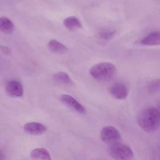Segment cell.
Returning <instances> with one entry per match:
<instances>
[{"label": "cell", "mask_w": 160, "mask_h": 160, "mask_svg": "<svg viewBox=\"0 0 160 160\" xmlns=\"http://www.w3.org/2000/svg\"><path fill=\"white\" fill-rule=\"evenodd\" d=\"M138 121L143 131L149 133L154 132L160 126V112L156 108H147L139 113Z\"/></svg>", "instance_id": "cell-1"}, {"label": "cell", "mask_w": 160, "mask_h": 160, "mask_svg": "<svg viewBox=\"0 0 160 160\" xmlns=\"http://www.w3.org/2000/svg\"><path fill=\"white\" fill-rule=\"evenodd\" d=\"M89 73L97 81L108 82L115 78L117 69L114 64L109 62H102L93 66L90 69Z\"/></svg>", "instance_id": "cell-2"}, {"label": "cell", "mask_w": 160, "mask_h": 160, "mask_svg": "<svg viewBox=\"0 0 160 160\" xmlns=\"http://www.w3.org/2000/svg\"><path fill=\"white\" fill-rule=\"evenodd\" d=\"M109 156L114 159H129L133 158V152L128 145L119 142L111 144L108 148Z\"/></svg>", "instance_id": "cell-3"}, {"label": "cell", "mask_w": 160, "mask_h": 160, "mask_svg": "<svg viewBox=\"0 0 160 160\" xmlns=\"http://www.w3.org/2000/svg\"><path fill=\"white\" fill-rule=\"evenodd\" d=\"M100 136L101 140L107 144H112L119 142L121 134L119 132L112 126H106L101 131Z\"/></svg>", "instance_id": "cell-4"}, {"label": "cell", "mask_w": 160, "mask_h": 160, "mask_svg": "<svg viewBox=\"0 0 160 160\" xmlns=\"http://www.w3.org/2000/svg\"><path fill=\"white\" fill-rule=\"evenodd\" d=\"M110 94L116 99H125L129 94V89L121 82H116L110 88Z\"/></svg>", "instance_id": "cell-5"}, {"label": "cell", "mask_w": 160, "mask_h": 160, "mask_svg": "<svg viewBox=\"0 0 160 160\" xmlns=\"http://www.w3.org/2000/svg\"><path fill=\"white\" fill-rule=\"evenodd\" d=\"M61 101L66 105L67 106L73 109L78 112L80 114H85L86 113V109L85 108L79 103L75 98L69 94H62L60 96Z\"/></svg>", "instance_id": "cell-6"}, {"label": "cell", "mask_w": 160, "mask_h": 160, "mask_svg": "<svg viewBox=\"0 0 160 160\" xmlns=\"http://www.w3.org/2000/svg\"><path fill=\"white\" fill-rule=\"evenodd\" d=\"M6 92L8 96L11 98H19L22 96L24 91L21 84L17 81H10L6 85Z\"/></svg>", "instance_id": "cell-7"}, {"label": "cell", "mask_w": 160, "mask_h": 160, "mask_svg": "<svg viewBox=\"0 0 160 160\" xmlns=\"http://www.w3.org/2000/svg\"><path fill=\"white\" fill-rule=\"evenodd\" d=\"M23 130L27 134L39 136L44 133L47 130V128L42 123L38 122H30L24 124Z\"/></svg>", "instance_id": "cell-8"}, {"label": "cell", "mask_w": 160, "mask_h": 160, "mask_svg": "<svg viewBox=\"0 0 160 160\" xmlns=\"http://www.w3.org/2000/svg\"><path fill=\"white\" fill-rule=\"evenodd\" d=\"M53 81L58 84L64 86H72L74 82L69 76L64 72H58L55 73L52 76Z\"/></svg>", "instance_id": "cell-9"}, {"label": "cell", "mask_w": 160, "mask_h": 160, "mask_svg": "<svg viewBox=\"0 0 160 160\" xmlns=\"http://www.w3.org/2000/svg\"><path fill=\"white\" fill-rule=\"evenodd\" d=\"M48 48L52 53L57 54H62L68 50V48L63 44L55 39H51L48 44Z\"/></svg>", "instance_id": "cell-10"}, {"label": "cell", "mask_w": 160, "mask_h": 160, "mask_svg": "<svg viewBox=\"0 0 160 160\" xmlns=\"http://www.w3.org/2000/svg\"><path fill=\"white\" fill-rule=\"evenodd\" d=\"M141 44L145 46H158L160 45V32H153L144 38Z\"/></svg>", "instance_id": "cell-11"}, {"label": "cell", "mask_w": 160, "mask_h": 160, "mask_svg": "<svg viewBox=\"0 0 160 160\" xmlns=\"http://www.w3.org/2000/svg\"><path fill=\"white\" fill-rule=\"evenodd\" d=\"M31 157L35 159L51 160V157L49 152L44 148H38L34 149L31 152Z\"/></svg>", "instance_id": "cell-12"}, {"label": "cell", "mask_w": 160, "mask_h": 160, "mask_svg": "<svg viewBox=\"0 0 160 160\" xmlns=\"http://www.w3.org/2000/svg\"><path fill=\"white\" fill-rule=\"evenodd\" d=\"M15 26L13 22L8 18H0V31L5 34H10L14 30Z\"/></svg>", "instance_id": "cell-13"}, {"label": "cell", "mask_w": 160, "mask_h": 160, "mask_svg": "<svg viewBox=\"0 0 160 160\" xmlns=\"http://www.w3.org/2000/svg\"><path fill=\"white\" fill-rule=\"evenodd\" d=\"M64 26L70 31H74L81 28L82 25L79 20L75 16H69L64 19Z\"/></svg>", "instance_id": "cell-14"}, {"label": "cell", "mask_w": 160, "mask_h": 160, "mask_svg": "<svg viewBox=\"0 0 160 160\" xmlns=\"http://www.w3.org/2000/svg\"><path fill=\"white\" fill-rule=\"evenodd\" d=\"M148 91L150 92H154L160 91V79L152 81L148 85Z\"/></svg>", "instance_id": "cell-15"}, {"label": "cell", "mask_w": 160, "mask_h": 160, "mask_svg": "<svg viewBox=\"0 0 160 160\" xmlns=\"http://www.w3.org/2000/svg\"><path fill=\"white\" fill-rule=\"evenodd\" d=\"M114 32V31H103L101 32L100 36L101 38L104 39H109L111 36H113Z\"/></svg>", "instance_id": "cell-16"}, {"label": "cell", "mask_w": 160, "mask_h": 160, "mask_svg": "<svg viewBox=\"0 0 160 160\" xmlns=\"http://www.w3.org/2000/svg\"><path fill=\"white\" fill-rule=\"evenodd\" d=\"M0 49L4 54H9L11 52V50L6 46H0Z\"/></svg>", "instance_id": "cell-17"}, {"label": "cell", "mask_w": 160, "mask_h": 160, "mask_svg": "<svg viewBox=\"0 0 160 160\" xmlns=\"http://www.w3.org/2000/svg\"><path fill=\"white\" fill-rule=\"evenodd\" d=\"M4 157L3 154H2V153L0 152V159H4Z\"/></svg>", "instance_id": "cell-18"}]
</instances>
